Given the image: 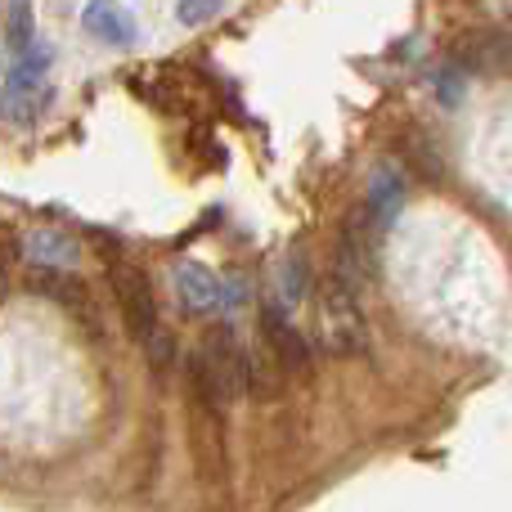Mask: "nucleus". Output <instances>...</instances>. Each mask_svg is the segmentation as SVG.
I'll return each instance as SVG.
<instances>
[{"instance_id":"1","label":"nucleus","mask_w":512,"mask_h":512,"mask_svg":"<svg viewBox=\"0 0 512 512\" xmlns=\"http://www.w3.org/2000/svg\"><path fill=\"white\" fill-rule=\"evenodd\" d=\"M108 283H113V297H117V306H122L131 337L144 346L158 333V297H153L149 274L131 261H113L108 265Z\"/></svg>"},{"instance_id":"2","label":"nucleus","mask_w":512,"mask_h":512,"mask_svg":"<svg viewBox=\"0 0 512 512\" xmlns=\"http://www.w3.org/2000/svg\"><path fill=\"white\" fill-rule=\"evenodd\" d=\"M454 68L477 77H512V32L508 27H472L454 41Z\"/></svg>"},{"instance_id":"3","label":"nucleus","mask_w":512,"mask_h":512,"mask_svg":"<svg viewBox=\"0 0 512 512\" xmlns=\"http://www.w3.org/2000/svg\"><path fill=\"white\" fill-rule=\"evenodd\" d=\"M324 342L333 351H364V315H360V292L351 283L324 279Z\"/></svg>"},{"instance_id":"4","label":"nucleus","mask_w":512,"mask_h":512,"mask_svg":"<svg viewBox=\"0 0 512 512\" xmlns=\"http://www.w3.org/2000/svg\"><path fill=\"white\" fill-rule=\"evenodd\" d=\"M261 333H265V342H270L274 360L283 364V373H306V369H310V346H306V337H301L297 328L288 324V315H283L279 306H265V310H261Z\"/></svg>"},{"instance_id":"5","label":"nucleus","mask_w":512,"mask_h":512,"mask_svg":"<svg viewBox=\"0 0 512 512\" xmlns=\"http://www.w3.org/2000/svg\"><path fill=\"white\" fill-rule=\"evenodd\" d=\"M81 23H86V32L95 36V41L113 45V50H126V45L135 41V18L126 14L117 0H90Z\"/></svg>"},{"instance_id":"6","label":"nucleus","mask_w":512,"mask_h":512,"mask_svg":"<svg viewBox=\"0 0 512 512\" xmlns=\"http://www.w3.org/2000/svg\"><path fill=\"white\" fill-rule=\"evenodd\" d=\"M180 297H185V310H221L225 306V297H221V283L212 279L207 270H180Z\"/></svg>"},{"instance_id":"7","label":"nucleus","mask_w":512,"mask_h":512,"mask_svg":"<svg viewBox=\"0 0 512 512\" xmlns=\"http://www.w3.org/2000/svg\"><path fill=\"white\" fill-rule=\"evenodd\" d=\"M32 0H5V41L9 50H27L32 45Z\"/></svg>"},{"instance_id":"8","label":"nucleus","mask_w":512,"mask_h":512,"mask_svg":"<svg viewBox=\"0 0 512 512\" xmlns=\"http://www.w3.org/2000/svg\"><path fill=\"white\" fill-rule=\"evenodd\" d=\"M216 9H221V0H176V18L180 23H189V27L207 23Z\"/></svg>"},{"instance_id":"9","label":"nucleus","mask_w":512,"mask_h":512,"mask_svg":"<svg viewBox=\"0 0 512 512\" xmlns=\"http://www.w3.org/2000/svg\"><path fill=\"white\" fill-rule=\"evenodd\" d=\"M32 256H50V261H72V243L68 239H59V234H36L32 243Z\"/></svg>"},{"instance_id":"10","label":"nucleus","mask_w":512,"mask_h":512,"mask_svg":"<svg viewBox=\"0 0 512 512\" xmlns=\"http://www.w3.org/2000/svg\"><path fill=\"white\" fill-rule=\"evenodd\" d=\"M504 14H508V18H512V0H504Z\"/></svg>"}]
</instances>
